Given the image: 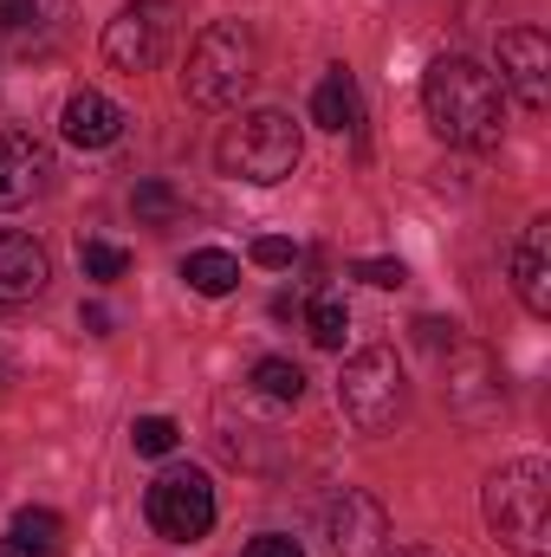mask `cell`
<instances>
[{
  "instance_id": "obj_11",
  "label": "cell",
  "mask_w": 551,
  "mask_h": 557,
  "mask_svg": "<svg viewBox=\"0 0 551 557\" xmlns=\"http://www.w3.org/2000/svg\"><path fill=\"white\" fill-rule=\"evenodd\" d=\"M124 124H131L124 104L105 98V91H91V85L72 91V98H65V117H59V131H65L72 149H111V143L124 137Z\"/></svg>"
},
{
  "instance_id": "obj_25",
  "label": "cell",
  "mask_w": 551,
  "mask_h": 557,
  "mask_svg": "<svg viewBox=\"0 0 551 557\" xmlns=\"http://www.w3.org/2000/svg\"><path fill=\"white\" fill-rule=\"evenodd\" d=\"M241 557H305V552H298L292 539H279V532H267V539H254V545H247Z\"/></svg>"
},
{
  "instance_id": "obj_13",
  "label": "cell",
  "mask_w": 551,
  "mask_h": 557,
  "mask_svg": "<svg viewBox=\"0 0 551 557\" xmlns=\"http://www.w3.org/2000/svg\"><path fill=\"white\" fill-rule=\"evenodd\" d=\"M513 292L532 318H551V221L539 214L513 247Z\"/></svg>"
},
{
  "instance_id": "obj_18",
  "label": "cell",
  "mask_w": 551,
  "mask_h": 557,
  "mask_svg": "<svg viewBox=\"0 0 551 557\" xmlns=\"http://www.w3.org/2000/svg\"><path fill=\"white\" fill-rule=\"evenodd\" d=\"M305 331H311L318 350H344V337H351V311H344V298H311V305H305Z\"/></svg>"
},
{
  "instance_id": "obj_15",
  "label": "cell",
  "mask_w": 551,
  "mask_h": 557,
  "mask_svg": "<svg viewBox=\"0 0 551 557\" xmlns=\"http://www.w3.org/2000/svg\"><path fill=\"white\" fill-rule=\"evenodd\" d=\"M52 552H59V512H46V506H26L0 539V557H52Z\"/></svg>"
},
{
  "instance_id": "obj_7",
  "label": "cell",
  "mask_w": 551,
  "mask_h": 557,
  "mask_svg": "<svg viewBox=\"0 0 551 557\" xmlns=\"http://www.w3.org/2000/svg\"><path fill=\"white\" fill-rule=\"evenodd\" d=\"M149 525H156L162 539H175V545L208 539V532H215V486H208V473L169 467V473L149 486Z\"/></svg>"
},
{
  "instance_id": "obj_4",
  "label": "cell",
  "mask_w": 551,
  "mask_h": 557,
  "mask_svg": "<svg viewBox=\"0 0 551 557\" xmlns=\"http://www.w3.org/2000/svg\"><path fill=\"white\" fill-rule=\"evenodd\" d=\"M298 156H305V137H298V124H292L285 111H247L241 124H228L221 143H215L221 175L254 182V188L285 182V175L298 169Z\"/></svg>"
},
{
  "instance_id": "obj_10",
  "label": "cell",
  "mask_w": 551,
  "mask_h": 557,
  "mask_svg": "<svg viewBox=\"0 0 551 557\" xmlns=\"http://www.w3.org/2000/svg\"><path fill=\"white\" fill-rule=\"evenodd\" d=\"M500 91H513L519 104L546 111V98H551V39L539 33V26L500 33Z\"/></svg>"
},
{
  "instance_id": "obj_16",
  "label": "cell",
  "mask_w": 551,
  "mask_h": 557,
  "mask_svg": "<svg viewBox=\"0 0 551 557\" xmlns=\"http://www.w3.org/2000/svg\"><path fill=\"white\" fill-rule=\"evenodd\" d=\"M182 278H188V292H201V298H228V292L241 285V260L221 253V247H201V253L182 260Z\"/></svg>"
},
{
  "instance_id": "obj_21",
  "label": "cell",
  "mask_w": 551,
  "mask_h": 557,
  "mask_svg": "<svg viewBox=\"0 0 551 557\" xmlns=\"http://www.w3.org/2000/svg\"><path fill=\"white\" fill-rule=\"evenodd\" d=\"M131 441H137V454H149V460H162V454H175L182 428H175L169 416H143L137 428H131Z\"/></svg>"
},
{
  "instance_id": "obj_19",
  "label": "cell",
  "mask_w": 551,
  "mask_h": 557,
  "mask_svg": "<svg viewBox=\"0 0 551 557\" xmlns=\"http://www.w3.org/2000/svg\"><path fill=\"white\" fill-rule=\"evenodd\" d=\"M131 208H137V221H149V227H162V221H175V188L169 182H137V195H131Z\"/></svg>"
},
{
  "instance_id": "obj_27",
  "label": "cell",
  "mask_w": 551,
  "mask_h": 557,
  "mask_svg": "<svg viewBox=\"0 0 551 557\" xmlns=\"http://www.w3.org/2000/svg\"><path fill=\"white\" fill-rule=\"evenodd\" d=\"M377 557H434V552H428V545H383Z\"/></svg>"
},
{
  "instance_id": "obj_24",
  "label": "cell",
  "mask_w": 551,
  "mask_h": 557,
  "mask_svg": "<svg viewBox=\"0 0 551 557\" xmlns=\"http://www.w3.org/2000/svg\"><path fill=\"white\" fill-rule=\"evenodd\" d=\"M292 260H298V247H292V240H279V234H260V240H254V267H267V273H285Z\"/></svg>"
},
{
  "instance_id": "obj_6",
  "label": "cell",
  "mask_w": 551,
  "mask_h": 557,
  "mask_svg": "<svg viewBox=\"0 0 551 557\" xmlns=\"http://www.w3.org/2000/svg\"><path fill=\"white\" fill-rule=\"evenodd\" d=\"M175 46V7L169 0H131L111 26H105V59L118 72H156Z\"/></svg>"
},
{
  "instance_id": "obj_12",
  "label": "cell",
  "mask_w": 551,
  "mask_h": 557,
  "mask_svg": "<svg viewBox=\"0 0 551 557\" xmlns=\"http://www.w3.org/2000/svg\"><path fill=\"white\" fill-rule=\"evenodd\" d=\"M46 247L33 240V234H13V227H0V305H33L39 292H46Z\"/></svg>"
},
{
  "instance_id": "obj_22",
  "label": "cell",
  "mask_w": 551,
  "mask_h": 557,
  "mask_svg": "<svg viewBox=\"0 0 551 557\" xmlns=\"http://www.w3.org/2000/svg\"><path fill=\"white\" fill-rule=\"evenodd\" d=\"M46 13H52V0H0V26L7 33H33Z\"/></svg>"
},
{
  "instance_id": "obj_14",
  "label": "cell",
  "mask_w": 551,
  "mask_h": 557,
  "mask_svg": "<svg viewBox=\"0 0 551 557\" xmlns=\"http://www.w3.org/2000/svg\"><path fill=\"white\" fill-rule=\"evenodd\" d=\"M311 124H325V131H357L364 124V91H357V78L344 72V65H331L325 78H318V91H311Z\"/></svg>"
},
{
  "instance_id": "obj_17",
  "label": "cell",
  "mask_w": 551,
  "mask_h": 557,
  "mask_svg": "<svg viewBox=\"0 0 551 557\" xmlns=\"http://www.w3.org/2000/svg\"><path fill=\"white\" fill-rule=\"evenodd\" d=\"M247 383H254L267 403H298V396H305V370H298L292 357H260V363L247 370Z\"/></svg>"
},
{
  "instance_id": "obj_9",
  "label": "cell",
  "mask_w": 551,
  "mask_h": 557,
  "mask_svg": "<svg viewBox=\"0 0 551 557\" xmlns=\"http://www.w3.org/2000/svg\"><path fill=\"white\" fill-rule=\"evenodd\" d=\"M59 156L52 143H39L33 131H0V208H26L52 188Z\"/></svg>"
},
{
  "instance_id": "obj_3",
  "label": "cell",
  "mask_w": 551,
  "mask_h": 557,
  "mask_svg": "<svg viewBox=\"0 0 551 557\" xmlns=\"http://www.w3.org/2000/svg\"><path fill=\"white\" fill-rule=\"evenodd\" d=\"M254 78H260V39H254L247 20H215V26L195 33V46H188V72H182L188 104H201V111H228V104H241V98L254 91Z\"/></svg>"
},
{
  "instance_id": "obj_1",
  "label": "cell",
  "mask_w": 551,
  "mask_h": 557,
  "mask_svg": "<svg viewBox=\"0 0 551 557\" xmlns=\"http://www.w3.org/2000/svg\"><path fill=\"white\" fill-rule=\"evenodd\" d=\"M421 111H428L434 137L454 143V149H474V156L500 149V137H506V91H500V78H493L480 59H467V52H448V59L428 65V78H421Z\"/></svg>"
},
{
  "instance_id": "obj_26",
  "label": "cell",
  "mask_w": 551,
  "mask_h": 557,
  "mask_svg": "<svg viewBox=\"0 0 551 557\" xmlns=\"http://www.w3.org/2000/svg\"><path fill=\"white\" fill-rule=\"evenodd\" d=\"M78 318H85V331H91V337H105V331H111V311H105V305H85Z\"/></svg>"
},
{
  "instance_id": "obj_2",
  "label": "cell",
  "mask_w": 551,
  "mask_h": 557,
  "mask_svg": "<svg viewBox=\"0 0 551 557\" xmlns=\"http://www.w3.org/2000/svg\"><path fill=\"white\" fill-rule=\"evenodd\" d=\"M480 512H487V532L513 557H551V467L539 454L506 460L487 480Z\"/></svg>"
},
{
  "instance_id": "obj_8",
  "label": "cell",
  "mask_w": 551,
  "mask_h": 557,
  "mask_svg": "<svg viewBox=\"0 0 551 557\" xmlns=\"http://www.w3.org/2000/svg\"><path fill=\"white\" fill-rule=\"evenodd\" d=\"M318 539H325V552L331 557H377L383 545H390V512H383L370 493L344 486L338 499H325V512H318Z\"/></svg>"
},
{
  "instance_id": "obj_5",
  "label": "cell",
  "mask_w": 551,
  "mask_h": 557,
  "mask_svg": "<svg viewBox=\"0 0 551 557\" xmlns=\"http://www.w3.org/2000/svg\"><path fill=\"white\" fill-rule=\"evenodd\" d=\"M338 409L357 434H390L409 416V376H403L396 350H357L338 376Z\"/></svg>"
},
{
  "instance_id": "obj_20",
  "label": "cell",
  "mask_w": 551,
  "mask_h": 557,
  "mask_svg": "<svg viewBox=\"0 0 551 557\" xmlns=\"http://www.w3.org/2000/svg\"><path fill=\"white\" fill-rule=\"evenodd\" d=\"M78 267H85V278H124L131 273V253L111 247V240H85L78 247Z\"/></svg>"
},
{
  "instance_id": "obj_23",
  "label": "cell",
  "mask_w": 551,
  "mask_h": 557,
  "mask_svg": "<svg viewBox=\"0 0 551 557\" xmlns=\"http://www.w3.org/2000/svg\"><path fill=\"white\" fill-rule=\"evenodd\" d=\"M351 278H364V285L390 292V285H403V278H409V267H403V260H357V267H351Z\"/></svg>"
}]
</instances>
